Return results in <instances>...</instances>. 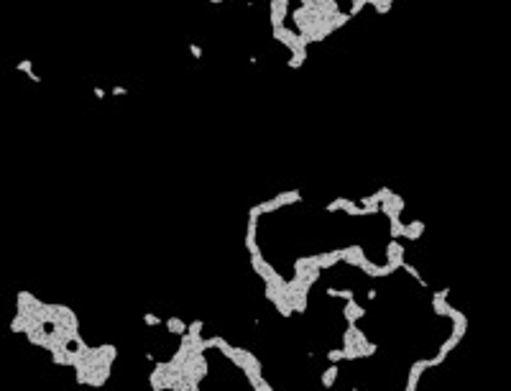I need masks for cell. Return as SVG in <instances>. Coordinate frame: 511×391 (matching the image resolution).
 Instances as JSON below:
<instances>
[{
    "label": "cell",
    "instance_id": "15",
    "mask_svg": "<svg viewBox=\"0 0 511 391\" xmlns=\"http://www.w3.org/2000/svg\"><path fill=\"white\" fill-rule=\"evenodd\" d=\"M404 228H407V225H404V222L399 220V215L388 217V230H391L388 235H391V238H396V240H399V238H404Z\"/></svg>",
    "mask_w": 511,
    "mask_h": 391
},
{
    "label": "cell",
    "instance_id": "21",
    "mask_svg": "<svg viewBox=\"0 0 511 391\" xmlns=\"http://www.w3.org/2000/svg\"><path fill=\"white\" fill-rule=\"evenodd\" d=\"M368 5H373V8H376V13H379V16H386V13L391 10L394 0H368Z\"/></svg>",
    "mask_w": 511,
    "mask_h": 391
},
{
    "label": "cell",
    "instance_id": "11",
    "mask_svg": "<svg viewBox=\"0 0 511 391\" xmlns=\"http://www.w3.org/2000/svg\"><path fill=\"white\" fill-rule=\"evenodd\" d=\"M335 263H340V248L327 251V253H320V259H317V266H320V268H333Z\"/></svg>",
    "mask_w": 511,
    "mask_h": 391
},
{
    "label": "cell",
    "instance_id": "7",
    "mask_svg": "<svg viewBox=\"0 0 511 391\" xmlns=\"http://www.w3.org/2000/svg\"><path fill=\"white\" fill-rule=\"evenodd\" d=\"M169 363H164V360H159V363H154V371L148 373V384H151V389L161 391V389H167V381H164V373H167Z\"/></svg>",
    "mask_w": 511,
    "mask_h": 391
},
{
    "label": "cell",
    "instance_id": "37",
    "mask_svg": "<svg viewBox=\"0 0 511 391\" xmlns=\"http://www.w3.org/2000/svg\"><path fill=\"white\" fill-rule=\"evenodd\" d=\"M434 294H437V297H442V299H447V294H450V289L445 287V289H440V292H434Z\"/></svg>",
    "mask_w": 511,
    "mask_h": 391
},
{
    "label": "cell",
    "instance_id": "33",
    "mask_svg": "<svg viewBox=\"0 0 511 391\" xmlns=\"http://www.w3.org/2000/svg\"><path fill=\"white\" fill-rule=\"evenodd\" d=\"M143 322H146V325H151V327L161 325V320L156 317V314H151V312H148V314H143Z\"/></svg>",
    "mask_w": 511,
    "mask_h": 391
},
{
    "label": "cell",
    "instance_id": "13",
    "mask_svg": "<svg viewBox=\"0 0 511 391\" xmlns=\"http://www.w3.org/2000/svg\"><path fill=\"white\" fill-rule=\"evenodd\" d=\"M276 197H279L281 207H287V205H297V202H302V192H299V189H289V192L276 194Z\"/></svg>",
    "mask_w": 511,
    "mask_h": 391
},
{
    "label": "cell",
    "instance_id": "14",
    "mask_svg": "<svg viewBox=\"0 0 511 391\" xmlns=\"http://www.w3.org/2000/svg\"><path fill=\"white\" fill-rule=\"evenodd\" d=\"M271 304L279 309V314H281V317H292V314H294V312H292V304H289V299L284 297V294H279V297L274 299Z\"/></svg>",
    "mask_w": 511,
    "mask_h": 391
},
{
    "label": "cell",
    "instance_id": "2",
    "mask_svg": "<svg viewBox=\"0 0 511 391\" xmlns=\"http://www.w3.org/2000/svg\"><path fill=\"white\" fill-rule=\"evenodd\" d=\"M379 213H383L386 217H394V215H401L404 213V197L399 192H391V197L379 202Z\"/></svg>",
    "mask_w": 511,
    "mask_h": 391
},
{
    "label": "cell",
    "instance_id": "10",
    "mask_svg": "<svg viewBox=\"0 0 511 391\" xmlns=\"http://www.w3.org/2000/svg\"><path fill=\"white\" fill-rule=\"evenodd\" d=\"M274 39L289 49V46H292V41L297 39V31H294V28H287V26L281 23V26H274Z\"/></svg>",
    "mask_w": 511,
    "mask_h": 391
},
{
    "label": "cell",
    "instance_id": "31",
    "mask_svg": "<svg viewBox=\"0 0 511 391\" xmlns=\"http://www.w3.org/2000/svg\"><path fill=\"white\" fill-rule=\"evenodd\" d=\"M253 389H256V391H274V386L268 384V381L263 379V376H261V379H258V381L253 384Z\"/></svg>",
    "mask_w": 511,
    "mask_h": 391
},
{
    "label": "cell",
    "instance_id": "34",
    "mask_svg": "<svg viewBox=\"0 0 511 391\" xmlns=\"http://www.w3.org/2000/svg\"><path fill=\"white\" fill-rule=\"evenodd\" d=\"M113 95H118V97H123V95H128V89H126L123 85H115V87H113Z\"/></svg>",
    "mask_w": 511,
    "mask_h": 391
},
{
    "label": "cell",
    "instance_id": "23",
    "mask_svg": "<svg viewBox=\"0 0 511 391\" xmlns=\"http://www.w3.org/2000/svg\"><path fill=\"white\" fill-rule=\"evenodd\" d=\"M26 330V314L23 312H16V317L10 322V333H23Z\"/></svg>",
    "mask_w": 511,
    "mask_h": 391
},
{
    "label": "cell",
    "instance_id": "20",
    "mask_svg": "<svg viewBox=\"0 0 511 391\" xmlns=\"http://www.w3.org/2000/svg\"><path fill=\"white\" fill-rule=\"evenodd\" d=\"M256 233H258V217L248 215V228H246V246L256 243Z\"/></svg>",
    "mask_w": 511,
    "mask_h": 391
},
{
    "label": "cell",
    "instance_id": "17",
    "mask_svg": "<svg viewBox=\"0 0 511 391\" xmlns=\"http://www.w3.org/2000/svg\"><path fill=\"white\" fill-rule=\"evenodd\" d=\"M167 330H169V333H174V335H184V333H187V322L179 320V317H169V320H167Z\"/></svg>",
    "mask_w": 511,
    "mask_h": 391
},
{
    "label": "cell",
    "instance_id": "4",
    "mask_svg": "<svg viewBox=\"0 0 511 391\" xmlns=\"http://www.w3.org/2000/svg\"><path fill=\"white\" fill-rule=\"evenodd\" d=\"M358 268H360L363 274H368L371 279H383V276H388V274H394V268L388 266V263H386V266H379V263H373L371 259H363V261L358 263Z\"/></svg>",
    "mask_w": 511,
    "mask_h": 391
},
{
    "label": "cell",
    "instance_id": "24",
    "mask_svg": "<svg viewBox=\"0 0 511 391\" xmlns=\"http://www.w3.org/2000/svg\"><path fill=\"white\" fill-rule=\"evenodd\" d=\"M304 62H307V51H302V54H292L289 62H287V67H289V69H302Z\"/></svg>",
    "mask_w": 511,
    "mask_h": 391
},
{
    "label": "cell",
    "instance_id": "12",
    "mask_svg": "<svg viewBox=\"0 0 511 391\" xmlns=\"http://www.w3.org/2000/svg\"><path fill=\"white\" fill-rule=\"evenodd\" d=\"M422 233H425V222L422 220H414V222H409L407 228H404V238H409V240H419Z\"/></svg>",
    "mask_w": 511,
    "mask_h": 391
},
{
    "label": "cell",
    "instance_id": "29",
    "mask_svg": "<svg viewBox=\"0 0 511 391\" xmlns=\"http://www.w3.org/2000/svg\"><path fill=\"white\" fill-rule=\"evenodd\" d=\"M16 69L31 77V74H34V62H31V59H23V62H18V64H16Z\"/></svg>",
    "mask_w": 511,
    "mask_h": 391
},
{
    "label": "cell",
    "instance_id": "28",
    "mask_svg": "<svg viewBox=\"0 0 511 391\" xmlns=\"http://www.w3.org/2000/svg\"><path fill=\"white\" fill-rule=\"evenodd\" d=\"M225 338H220V335H215V338H202V350H210V348H220V343H222Z\"/></svg>",
    "mask_w": 511,
    "mask_h": 391
},
{
    "label": "cell",
    "instance_id": "9",
    "mask_svg": "<svg viewBox=\"0 0 511 391\" xmlns=\"http://www.w3.org/2000/svg\"><path fill=\"white\" fill-rule=\"evenodd\" d=\"M115 358H118V348H115V345H110V343L97 345V363H108V366H113Z\"/></svg>",
    "mask_w": 511,
    "mask_h": 391
},
{
    "label": "cell",
    "instance_id": "36",
    "mask_svg": "<svg viewBox=\"0 0 511 391\" xmlns=\"http://www.w3.org/2000/svg\"><path fill=\"white\" fill-rule=\"evenodd\" d=\"M92 92H95V97H97V100H102V97H105V89H102V87H92Z\"/></svg>",
    "mask_w": 511,
    "mask_h": 391
},
{
    "label": "cell",
    "instance_id": "38",
    "mask_svg": "<svg viewBox=\"0 0 511 391\" xmlns=\"http://www.w3.org/2000/svg\"><path fill=\"white\" fill-rule=\"evenodd\" d=\"M366 297H368V299H376V297H379V292H376V289H368Z\"/></svg>",
    "mask_w": 511,
    "mask_h": 391
},
{
    "label": "cell",
    "instance_id": "30",
    "mask_svg": "<svg viewBox=\"0 0 511 391\" xmlns=\"http://www.w3.org/2000/svg\"><path fill=\"white\" fill-rule=\"evenodd\" d=\"M327 360H330V363H340V360H342V348H340V350H338V348L327 350Z\"/></svg>",
    "mask_w": 511,
    "mask_h": 391
},
{
    "label": "cell",
    "instance_id": "35",
    "mask_svg": "<svg viewBox=\"0 0 511 391\" xmlns=\"http://www.w3.org/2000/svg\"><path fill=\"white\" fill-rule=\"evenodd\" d=\"M189 51H192V56H194V59H200V56H202V46H197V43H192Z\"/></svg>",
    "mask_w": 511,
    "mask_h": 391
},
{
    "label": "cell",
    "instance_id": "8",
    "mask_svg": "<svg viewBox=\"0 0 511 391\" xmlns=\"http://www.w3.org/2000/svg\"><path fill=\"white\" fill-rule=\"evenodd\" d=\"M342 314H345V320H348V322H358V320L366 314V309L360 307V304L355 302V297H353V299H345V309H342Z\"/></svg>",
    "mask_w": 511,
    "mask_h": 391
},
{
    "label": "cell",
    "instance_id": "1",
    "mask_svg": "<svg viewBox=\"0 0 511 391\" xmlns=\"http://www.w3.org/2000/svg\"><path fill=\"white\" fill-rule=\"evenodd\" d=\"M289 16V0H271L268 5V21H271V28L274 26H281Z\"/></svg>",
    "mask_w": 511,
    "mask_h": 391
},
{
    "label": "cell",
    "instance_id": "3",
    "mask_svg": "<svg viewBox=\"0 0 511 391\" xmlns=\"http://www.w3.org/2000/svg\"><path fill=\"white\" fill-rule=\"evenodd\" d=\"M404 253H407V251H404V246L399 243L396 238H391V243L386 246V259H388V266H391L394 271H399V268H401V263H404Z\"/></svg>",
    "mask_w": 511,
    "mask_h": 391
},
{
    "label": "cell",
    "instance_id": "25",
    "mask_svg": "<svg viewBox=\"0 0 511 391\" xmlns=\"http://www.w3.org/2000/svg\"><path fill=\"white\" fill-rule=\"evenodd\" d=\"M327 297H333V299H353L355 292H353V289H333V287H330V289H327Z\"/></svg>",
    "mask_w": 511,
    "mask_h": 391
},
{
    "label": "cell",
    "instance_id": "27",
    "mask_svg": "<svg viewBox=\"0 0 511 391\" xmlns=\"http://www.w3.org/2000/svg\"><path fill=\"white\" fill-rule=\"evenodd\" d=\"M202 330H205V322L202 320H192L187 325V335H202Z\"/></svg>",
    "mask_w": 511,
    "mask_h": 391
},
{
    "label": "cell",
    "instance_id": "5",
    "mask_svg": "<svg viewBox=\"0 0 511 391\" xmlns=\"http://www.w3.org/2000/svg\"><path fill=\"white\" fill-rule=\"evenodd\" d=\"M427 368H429V360H425V358L414 360V363H412V368H409V381H407V391H414V389H417L419 379H422V373H425Z\"/></svg>",
    "mask_w": 511,
    "mask_h": 391
},
{
    "label": "cell",
    "instance_id": "16",
    "mask_svg": "<svg viewBox=\"0 0 511 391\" xmlns=\"http://www.w3.org/2000/svg\"><path fill=\"white\" fill-rule=\"evenodd\" d=\"M465 330H468V320H458V322H453V335H450V340L458 345V343L465 338Z\"/></svg>",
    "mask_w": 511,
    "mask_h": 391
},
{
    "label": "cell",
    "instance_id": "22",
    "mask_svg": "<svg viewBox=\"0 0 511 391\" xmlns=\"http://www.w3.org/2000/svg\"><path fill=\"white\" fill-rule=\"evenodd\" d=\"M335 379H338V363H333V366H330V368L322 373V386L330 389V386L335 384Z\"/></svg>",
    "mask_w": 511,
    "mask_h": 391
},
{
    "label": "cell",
    "instance_id": "6",
    "mask_svg": "<svg viewBox=\"0 0 511 391\" xmlns=\"http://www.w3.org/2000/svg\"><path fill=\"white\" fill-rule=\"evenodd\" d=\"M363 259H366L363 246H345V248H340V261L350 263V266H358Z\"/></svg>",
    "mask_w": 511,
    "mask_h": 391
},
{
    "label": "cell",
    "instance_id": "32",
    "mask_svg": "<svg viewBox=\"0 0 511 391\" xmlns=\"http://www.w3.org/2000/svg\"><path fill=\"white\" fill-rule=\"evenodd\" d=\"M391 192H394L391 187H379V192H373V194H376V197H379V202H383V200H388V197H391Z\"/></svg>",
    "mask_w": 511,
    "mask_h": 391
},
{
    "label": "cell",
    "instance_id": "19",
    "mask_svg": "<svg viewBox=\"0 0 511 391\" xmlns=\"http://www.w3.org/2000/svg\"><path fill=\"white\" fill-rule=\"evenodd\" d=\"M353 200H348V197H338V200H333V202H327L325 205V210L327 213H345V207H348Z\"/></svg>",
    "mask_w": 511,
    "mask_h": 391
},
{
    "label": "cell",
    "instance_id": "39",
    "mask_svg": "<svg viewBox=\"0 0 511 391\" xmlns=\"http://www.w3.org/2000/svg\"><path fill=\"white\" fill-rule=\"evenodd\" d=\"M210 3H213V5H215V3H225V0H210Z\"/></svg>",
    "mask_w": 511,
    "mask_h": 391
},
{
    "label": "cell",
    "instance_id": "26",
    "mask_svg": "<svg viewBox=\"0 0 511 391\" xmlns=\"http://www.w3.org/2000/svg\"><path fill=\"white\" fill-rule=\"evenodd\" d=\"M401 268H404V271H407V274H409V276H412L414 281H419V287H425V289H427V281H425L422 276H419V271H417L414 266H409L407 261H404V263H401Z\"/></svg>",
    "mask_w": 511,
    "mask_h": 391
},
{
    "label": "cell",
    "instance_id": "18",
    "mask_svg": "<svg viewBox=\"0 0 511 391\" xmlns=\"http://www.w3.org/2000/svg\"><path fill=\"white\" fill-rule=\"evenodd\" d=\"M432 309H434V314H440V317H447V309H450L447 299H442V297H437V294H432Z\"/></svg>",
    "mask_w": 511,
    "mask_h": 391
}]
</instances>
